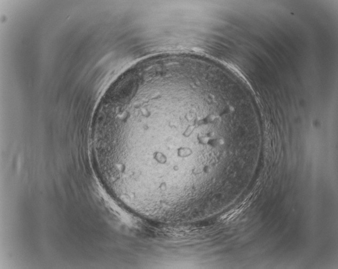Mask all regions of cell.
<instances>
[{"label": "cell", "mask_w": 338, "mask_h": 269, "mask_svg": "<svg viewBox=\"0 0 338 269\" xmlns=\"http://www.w3.org/2000/svg\"><path fill=\"white\" fill-rule=\"evenodd\" d=\"M202 98V100H203L204 102V104H205L206 107L209 110V112H210V114L212 116V118H213V120L214 122L215 126H217L216 124L217 123H219V122H220V118L216 114L213 113V108H212V107H211L212 106H213V104H211V102H210L209 98ZM217 136H218V134H217V136L216 142V144H215V146L214 148H215L217 144L221 145V144H222V140L223 138H217ZM203 167H204V166H203ZM203 168L204 169H205L206 170H207L206 169L207 168H206L204 167ZM204 172L206 173V174L207 173L205 172V170H204ZM195 181L196 182L197 181V179H196V180H191V181L185 182L179 184H175V185H160V184H158V186L160 187V188H175V187H178V186L186 185V184H192V183H194V182H195Z\"/></svg>", "instance_id": "obj_1"}]
</instances>
